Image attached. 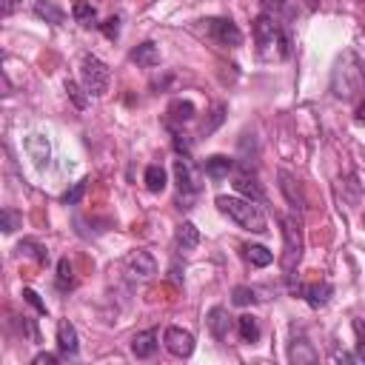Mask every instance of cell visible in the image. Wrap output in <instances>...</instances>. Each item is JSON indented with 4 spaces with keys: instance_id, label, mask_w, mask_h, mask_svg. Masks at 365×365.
<instances>
[{
    "instance_id": "26",
    "label": "cell",
    "mask_w": 365,
    "mask_h": 365,
    "mask_svg": "<svg viewBox=\"0 0 365 365\" xmlns=\"http://www.w3.org/2000/svg\"><path fill=\"white\" fill-rule=\"evenodd\" d=\"M71 14H74V20H77L80 26H86V29H88V26H100V23H97V9H94L88 0H77L74 9H71Z\"/></svg>"
},
{
    "instance_id": "41",
    "label": "cell",
    "mask_w": 365,
    "mask_h": 365,
    "mask_svg": "<svg viewBox=\"0 0 365 365\" xmlns=\"http://www.w3.org/2000/svg\"><path fill=\"white\" fill-rule=\"evenodd\" d=\"M14 6H17V0H3V17H9L14 11Z\"/></svg>"
},
{
    "instance_id": "34",
    "label": "cell",
    "mask_w": 365,
    "mask_h": 365,
    "mask_svg": "<svg viewBox=\"0 0 365 365\" xmlns=\"http://www.w3.org/2000/svg\"><path fill=\"white\" fill-rule=\"evenodd\" d=\"M354 334H356V351L354 354L359 362H365V319H359V317L354 319Z\"/></svg>"
},
{
    "instance_id": "6",
    "label": "cell",
    "mask_w": 365,
    "mask_h": 365,
    "mask_svg": "<svg viewBox=\"0 0 365 365\" xmlns=\"http://www.w3.org/2000/svg\"><path fill=\"white\" fill-rule=\"evenodd\" d=\"M80 83L91 97H103L108 91V86H111V68L100 57L83 54V60H80Z\"/></svg>"
},
{
    "instance_id": "38",
    "label": "cell",
    "mask_w": 365,
    "mask_h": 365,
    "mask_svg": "<svg viewBox=\"0 0 365 365\" xmlns=\"http://www.w3.org/2000/svg\"><path fill=\"white\" fill-rule=\"evenodd\" d=\"M23 331L31 336V342H40V334H37V325H34V319H29V317H23Z\"/></svg>"
},
{
    "instance_id": "22",
    "label": "cell",
    "mask_w": 365,
    "mask_h": 365,
    "mask_svg": "<svg viewBox=\"0 0 365 365\" xmlns=\"http://www.w3.org/2000/svg\"><path fill=\"white\" fill-rule=\"evenodd\" d=\"M17 254L31 257L34 262H48V251H46V245L37 242V240H31V237H23V240L17 242Z\"/></svg>"
},
{
    "instance_id": "33",
    "label": "cell",
    "mask_w": 365,
    "mask_h": 365,
    "mask_svg": "<svg viewBox=\"0 0 365 365\" xmlns=\"http://www.w3.org/2000/svg\"><path fill=\"white\" fill-rule=\"evenodd\" d=\"M3 234H14L20 225H23V217L14 211V208H3Z\"/></svg>"
},
{
    "instance_id": "4",
    "label": "cell",
    "mask_w": 365,
    "mask_h": 365,
    "mask_svg": "<svg viewBox=\"0 0 365 365\" xmlns=\"http://www.w3.org/2000/svg\"><path fill=\"white\" fill-rule=\"evenodd\" d=\"M279 225H282V277L291 279L302 259V222L299 217L288 214L279 220Z\"/></svg>"
},
{
    "instance_id": "3",
    "label": "cell",
    "mask_w": 365,
    "mask_h": 365,
    "mask_svg": "<svg viewBox=\"0 0 365 365\" xmlns=\"http://www.w3.org/2000/svg\"><path fill=\"white\" fill-rule=\"evenodd\" d=\"M251 29H254V40H257V48H259L262 57H279V60H285L291 54V37L274 20L271 11L257 14Z\"/></svg>"
},
{
    "instance_id": "31",
    "label": "cell",
    "mask_w": 365,
    "mask_h": 365,
    "mask_svg": "<svg viewBox=\"0 0 365 365\" xmlns=\"http://www.w3.org/2000/svg\"><path fill=\"white\" fill-rule=\"evenodd\" d=\"M231 302H234V305H254V302H257V294H254V288H248V285H237V288L231 291Z\"/></svg>"
},
{
    "instance_id": "25",
    "label": "cell",
    "mask_w": 365,
    "mask_h": 365,
    "mask_svg": "<svg viewBox=\"0 0 365 365\" xmlns=\"http://www.w3.org/2000/svg\"><path fill=\"white\" fill-rule=\"evenodd\" d=\"M237 328H240V339L242 342H257L259 339V319L251 314L237 317Z\"/></svg>"
},
{
    "instance_id": "28",
    "label": "cell",
    "mask_w": 365,
    "mask_h": 365,
    "mask_svg": "<svg viewBox=\"0 0 365 365\" xmlns=\"http://www.w3.org/2000/svg\"><path fill=\"white\" fill-rule=\"evenodd\" d=\"M54 285H57V291H71L74 288V268H71V262L63 257L60 262H57V277H54Z\"/></svg>"
},
{
    "instance_id": "15",
    "label": "cell",
    "mask_w": 365,
    "mask_h": 365,
    "mask_svg": "<svg viewBox=\"0 0 365 365\" xmlns=\"http://www.w3.org/2000/svg\"><path fill=\"white\" fill-rule=\"evenodd\" d=\"M165 114H168V117H165V125H168V128H180V125H185V123L194 120L197 108H194L191 100H171V106H168Z\"/></svg>"
},
{
    "instance_id": "37",
    "label": "cell",
    "mask_w": 365,
    "mask_h": 365,
    "mask_svg": "<svg viewBox=\"0 0 365 365\" xmlns=\"http://www.w3.org/2000/svg\"><path fill=\"white\" fill-rule=\"evenodd\" d=\"M31 362H34V365H57V362H60V356H57V354H48V351H40Z\"/></svg>"
},
{
    "instance_id": "18",
    "label": "cell",
    "mask_w": 365,
    "mask_h": 365,
    "mask_svg": "<svg viewBox=\"0 0 365 365\" xmlns=\"http://www.w3.org/2000/svg\"><path fill=\"white\" fill-rule=\"evenodd\" d=\"M157 331H140V334H134V339H131V354L137 356V359H151L154 354H157Z\"/></svg>"
},
{
    "instance_id": "10",
    "label": "cell",
    "mask_w": 365,
    "mask_h": 365,
    "mask_svg": "<svg viewBox=\"0 0 365 365\" xmlns=\"http://www.w3.org/2000/svg\"><path fill=\"white\" fill-rule=\"evenodd\" d=\"M277 180H279V191L285 194L288 205L297 211V217H302V211H305V194H302L299 180H297L291 171H285V168H279V171H277Z\"/></svg>"
},
{
    "instance_id": "9",
    "label": "cell",
    "mask_w": 365,
    "mask_h": 365,
    "mask_svg": "<svg viewBox=\"0 0 365 365\" xmlns=\"http://www.w3.org/2000/svg\"><path fill=\"white\" fill-rule=\"evenodd\" d=\"M163 345L168 354L180 356V359H188L194 354V334L191 331H182L177 325H168L165 334H163Z\"/></svg>"
},
{
    "instance_id": "2",
    "label": "cell",
    "mask_w": 365,
    "mask_h": 365,
    "mask_svg": "<svg viewBox=\"0 0 365 365\" xmlns=\"http://www.w3.org/2000/svg\"><path fill=\"white\" fill-rule=\"evenodd\" d=\"M214 205H217L228 220H234L240 228H245V231H251V234H265V231H268L265 211H262L259 202H254V200L217 194V197H214Z\"/></svg>"
},
{
    "instance_id": "20",
    "label": "cell",
    "mask_w": 365,
    "mask_h": 365,
    "mask_svg": "<svg viewBox=\"0 0 365 365\" xmlns=\"http://www.w3.org/2000/svg\"><path fill=\"white\" fill-rule=\"evenodd\" d=\"M174 242H177V251H182V254H188V251H194L197 245H200V231H197V225L194 222H180L177 225V234H174Z\"/></svg>"
},
{
    "instance_id": "24",
    "label": "cell",
    "mask_w": 365,
    "mask_h": 365,
    "mask_svg": "<svg viewBox=\"0 0 365 365\" xmlns=\"http://www.w3.org/2000/svg\"><path fill=\"white\" fill-rule=\"evenodd\" d=\"M242 254H245V259H248L251 265H257V268H265V265L274 262V254H271L265 245H254V242H248V245H242Z\"/></svg>"
},
{
    "instance_id": "5",
    "label": "cell",
    "mask_w": 365,
    "mask_h": 365,
    "mask_svg": "<svg viewBox=\"0 0 365 365\" xmlns=\"http://www.w3.org/2000/svg\"><path fill=\"white\" fill-rule=\"evenodd\" d=\"M174 182H177V202H180V208H191L194 197L202 188L200 171L191 163V157H180L177 154V160H174Z\"/></svg>"
},
{
    "instance_id": "8",
    "label": "cell",
    "mask_w": 365,
    "mask_h": 365,
    "mask_svg": "<svg viewBox=\"0 0 365 365\" xmlns=\"http://www.w3.org/2000/svg\"><path fill=\"white\" fill-rule=\"evenodd\" d=\"M234 188L245 197V200H254V202H265V194H262V185L257 180V174L251 171V165L245 163H237L234 165Z\"/></svg>"
},
{
    "instance_id": "23",
    "label": "cell",
    "mask_w": 365,
    "mask_h": 365,
    "mask_svg": "<svg viewBox=\"0 0 365 365\" xmlns=\"http://www.w3.org/2000/svg\"><path fill=\"white\" fill-rule=\"evenodd\" d=\"M143 180H145V188H148L151 194H160V191H165V182H168V177H165V168H163V165H157V163L145 168Z\"/></svg>"
},
{
    "instance_id": "14",
    "label": "cell",
    "mask_w": 365,
    "mask_h": 365,
    "mask_svg": "<svg viewBox=\"0 0 365 365\" xmlns=\"http://www.w3.org/2000/svg\"><path fill=\"white\" fill-rule=\"evenodd\" d=\"M57 351H60L63 356H77V351H80L77 328H74L68 319H60V322H57Z\"/></svg>"
},
{
    "instance_id": "12",
    "label": "cell",
    "mask_w": 365,
    "mask_h": 365,
    "mask_svg": "<svg viewBox=\"0 0 365 365\" xmlns=\"http://www.w3.org/2000/svg\"><path fill=\"white\" fill-rule=\"evenodd\" d=\"M291 291H294V294H299V297H305V302H308L311 308H322V305H328V299L334 297V285H331V282L291 285Z\"/></svg>"
},
{
    "instance_id": "21",
    "label": "cell",
    "mask_w": 365,
    "mask_h": 365,
    "mask_svg": "<svg viewBox=\"0 0 365 365\" xmlns=\"http://www.w3.org/2000/svg\"><path fill=\"white\" fill-rule=\"evenodd\" d=\"M34 14L51 26H63V20H66V11L54 0H34Z\"/></svg>"
},
{
    "instance_id": "7",
    "label": "cell",
    "mask_w": 365,
    "mask_h": 365,
    "mask_svg": "<svg viewBox=\"0 0 365 365\" xmlns=\"http://www.w3.org/2000/svg\"><path fill=\"white\" fill-rule=\"evenodd\" d=\"M200 23H202L205 34H208L214 43L228 46V48L242 46V31L237 29V23H234L231 17H208V20H200Z\"/></svg>"
},
{
    "instance_id": "17",
    "label": "cell",
    "mask_w": 365,
    "mask_h": 365,
    "mask_svg": "<svg viewBox=\"0 0 365 365\" xmlns=\"http://www.w3.org/2000/svg\"><path fill=\"white\" fill-rule=\"evenodd\" d=\"M125 265H128V271L131 274H137V277H143V279H148V277H154L157 274V262H154V257L148 254V251H131L128 254V259H125Z\"/></svg>"
},
{
    "instance_id": "13",
    "label": "cell",
    "mask_w": 365,
    "mask_h": 365,
    "mask_svg": "<svg viewBox=\"0 0 365 365\" xmlns=\"http://www.w3.org/2000/svg\"><path fill=\"white\" fill-rule=\"evenodd\" d=\"M288 359L297 362V365H299V362H308V365L317 362V351H314V345L308 342V336H305L302 331L297 334V328H294L291 342H288Z\"/></svg>"
},
{
    "instance_id": "19",
    "label": "cell",
    "mask_w": 365,
    "mask_h": 365,
    "mask_svg": "<svg viewBox=\"0 0 365 365\" xmlns=\"http://www.w3.org/2000/svg\"><path fill=\"white\" fill-rule=\"evenodd\" d=\"M128 57H131V63H137V66H143V68H154V66L160 63V48H157V43L145 40V43L134 46Z\"/></svg>"
},
{
    "instance_id": "11",
    "label": "cell",
    "mask_w": 365,
    "mask_h": 365,
    "mask_svg": "<svg viewBox=\"0 0 365 365\" xmlns=\"http://www.w3.org/2000/svg\"><path fill=\"white\" fill-rule=\"evenodd\" d=\"M205 325H208V331L214 334L217 342H225L228 334H231V328H234V317L228 314V308L214 305V308L205 314Z\"/></svg>"
},
{
    "instance_id": "16",
    "label": "cell",
    "mask_w": 365,
    "mask_h": 365,
    "mask_svg": "<svg viewBox=\"0 0 365 365\" xmlns=\"http://www.w3.org/2000/svg\"><path fill=\"white\" fill-rule=\"evenodd\" d=\"M234 160L231 157H225V154H214V157H208L205 163H202V174L208 177V180H214V182H220V180H225L228 174H234Z\"/></svg>"
},
{
    "instance_id": "40",
    "label": "cell",
    "mask_w": 365,
    "mask_h": 365,
    "mask_svg": "<svg viewBox=\"0 0 365 365\" xmlns=\"http://www.w3.org/2000/svg\"><path fill=\"white\" fill-rule=\"evenodd\" d=\"M354 120H356V125H365V100L356 106V111H354Z\"/></svg>"
},
{
    "instance_id": "1",
    "label": "cell",
    "mask_w": 365,
    "mask_h": 365,
    "mask_svg": "<svg viewBox=\"0 0 365 365\" xmlns=\"http://www.w3.org/2000/svg\"><path fill=\"white\" fill-rule=\"evenodd\" d=\"M331 91L336 100H356L365 91V63L356 51H342L331 71Z\"/></svg>"
},
{
    "instance_id": "30",
    "label": "cell",
    "mask_w": 365,
    "mask_h": 365,
    "mask_svg": "<svg viewBox=\"0 0 365 365\" xmlns=\"http://www.w3.org/2000/svg\"><path fill=\"white\" fill-rule=\"evenodd\" d=\"M66 91H68V97H71V103H74L77 108H86V106H88V97H91V94H88L83 86H77L74 80H66Z\"/></svg>"
},
{
    "instance_id": "42",
    "label": "cell",
    "mask_w": 365,
    "mask_h": 365,
    "mask_svg": "<svg viewBox=\"0 0 365 365\" xmlns=\"http://www.w3.org/2000/svg\"><path fill=\"white\" fill-rule=\"evenodd\" d=\"M317 6H319V0H305V9H308V11H314Z\"/></svg>"
},
{
    "instance_id": "39",
    "label": "cell",
    "mask_w": 365,
    "mask_h": 365,
    "mask_svg": "<svg viewBox=\"0 0 365 365\" xmlns=\"http://www.w3.org/2000/svg\"><path fill=\"white\" fill-rule=\"evenodd\" d=\"M259 3H262L265 11H279V9L285 6V0H259Z\"/></svg>"
},
{
    "instance_id": "32",
    "label": "cell",
    "mask_w": 365,
    "mask_h": 365,
    "mask_svg": "<svg viewBox=\"0 0 365 365\" xmlns=\"http://www.w3.org/2000/svg\"><path fill=\"white\" fill-rule=\"evenodd\" d=\"M86 182H88V180H80V182H74L68 191H63V197H60L63 205H77V202L83 200V194H86Z\"/></svg>"
},
{
    "instance_id": "35",
    "label": "cell",
    "mask_w": 365,
    "mask_h": 365,
    "mask_svg": "<svg viewBox=\"0 0 365 365\" xmlns=\"http://www.w3.org/2000/svg\"><path fill=\"white\" fill-rule=\"evenodd\" d=\"M23 299H26V302H29V305H31V308H34L37 314H43V317L48 314V308H46V302L40 299V294H37L34 288H23Z\"/></svg>"
},
{
    "instance_id": "29",
    "label": "cell",
    "mask_w": 365,
    "mask_h": 365,
    "mask_svg": "<svg viewBox=\"0 0 365 365\" xmlns=\"http://www.w3.org/2000/svg\"><path fill=\"white\" fill-rule=\"evenodd\" d=\"M171 145L180 157H188L191 154V137L182 131V128H171Z\"/></svg>"
},
{
    "instance_id": "43",
    "label": "cell",
    "mask_w": 365,
    "mask_h": 365,
    "mask_svg": "<svg viewBox=\"0 0 365 365\" xmlns=\"http://www.w3.org/2000/svg\"><path fill=\"white\" fill-rule=\"evenodd\" d=\"M362 225H365V214H362Z\"/></svg>"
},
{
    "instance_id": "36",
    "label": "cell",
    "mask_w": 365,
    "mask_h": 365,
    "mask_svg": "<svg viewBox=\"0 0 365 365\" xmlns=\"http://www.w3.org/2000/svg\"><path fill=\"white\" fill-rule=\"evenodd\" d=\"M100 31H103L108 40H117V37H120V17H108L106 23H100Z\"/></svg>"
},
{
    "instance_id": "27",
    "label": "cell",
    "mask_w": 365,
    "mask_h": 365,
    "mask_svg": "<svg viewBox=\"0 0 365 365\" xmlns=\"http://www.w3.org/2000/svg\"><path fill=\"white\" fill-rule=\"evenodd\" d=\"M26 148H29V154H31V160H34L37 165H46V163H48V143H46V137L31 134V137L26 140Z\"/></svg>"
}]
</instances>
